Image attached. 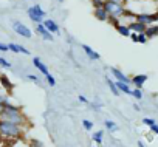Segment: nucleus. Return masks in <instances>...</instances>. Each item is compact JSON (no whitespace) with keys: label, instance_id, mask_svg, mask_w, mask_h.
<instances>
[{"label":"nucleus","instance_id":"7ed1b4c3","mask_svg":"<svg viewBox=\"0 0 158 147\" xmlns=\"http://www.w3.org/2000/svg\"><path fill=\"white\" fill-rule=\"evenodd\" d=\"M104 10L107 11L109 17H113V19H119L127 14V10L124 8L123 3L110 2V0H104Z\"/></svg>","mask_w":158,"mask_h":147},{"label":"nucleus","instance_id":"c756f323","mask_svg":"<svg viewBox=\"0 0 158 147\" xmlns=\"http://www.w3.org/2000/svg\"><path fill=\"white\" fill-rule=\"evenodd\" d=\"M0 51H10L8 45H6V43H2V42H0Z\"/></svg>","mask_w":158,"mask_h":147},{"label":"nucleus","instance_id":"b1692460","mask_svg":"<svg viewBox=\"0 0 158 147\" xmlns=\"http://www.w3.org/2000/svg\"><path fill=\"white\" fill-rule=\"evenodd\" d=\"M104 125H106V129H109V130H116V124L113 122V121H104Z\"/></svg>","mask_w":158,"mask_h":147},{"label":"nucleus","instance_id":"a878e982","mask_svg":"<svg viewBox=\"0 0 158 147\" xmlns=\"http://www.w3.org/2000/svg\"><path fill=\"white\" fill-rule=\"evenodd\" d=\"M92 3H93V8L96 10V8L104 6V0H92Z\"/></svg>","mask_w":158,"mask_h":147},{"label":"nucleus","instance_id":"9d476101","mask_svg":"<svg viewBox=\"0 0 158 147\" xmlns=\"http://www.w3.org/2000/svg\"><path fill=\"white\" fill-rule=\"evenodd\" d=\"M36 31H37V34H39L42 39H45V40H53V34L44 27V23L37 25V27H36Z\"/></svg>","mask_w":158,"mask_h":147},{"label":"nucleus","instance_id":"1a4fd4ad","mask_svg":"<svg viewBox=\"0 0 158 147\" xmlns=\"http://www.w3.org/2000/svg\"><path fill=\"white\" fill-rule=\"evenodd\" d=\"M110 71H112V75L115 76V79H116L118 82H124V84H129V82L132 81V79H129V78H127V76L124 75V73H123L121 70H118V68H112Z\"/></svg>","mask_w":158,"mask_h":147},{"label":"nucleus","instance_id":"2f4dec72","mask_svg":"<svg viewBox=\"0 0 158 147\" xmlns=\"http://www.w3.org/2000/svg\"><path fill=\"white\" fill-rule=\"evenodd\" d=\"M130 39H132V42H138V34L136 33H132L130 34Z\"/></svg>","mask_w":158,"mask_h":147},{"label":"nucleus","instance_id":"f03ea898","mask_svg":"<svg viewBox=\"0 0 158 147\" xmlns=\"http://www.w3.org/2000/svg\"><path fill=\"white\" fill-rule=\"evenodd\" d=\"M23 135V127L0 119V136L8 141H17Z\"/></svg>","mask_w":158,"mask_h":147},{"label":"nucleus","instance_id":"9b49d317","mask_svg":"<svg viewBox=\"0 0 158 147\" xmlns=\"http://www.w3.org/2000/svg\"><path fill=\"white\" fill-rule=\"evenodd\" d=\"M93 14H95V17H96L98 20H101V22H109V19H110L109 14H107V11L104 10V6L93 10Z\"/></svg>","mask_w":158,"mask_h":147},{"label":"nucleus","instance_id":"20e7f679","mask_svg":"<svg viewBox=\"0 0 158 147\" xmlns=\"http://www.w3.org/2000/svg\"><path fill=\"white\" fill-rule=\"evenodd\" d=\"M28 17H30L33 22H36L37 25H40V23H44L45 11H44L39 5H33V6L28 8Z\"/></svg>","mask_w":158,"mask_h":147},{"label":"nucleus","instance_id":"473e14b6","mask_svg":"<svg viewBox=\"0 0 158 147\" xmlns=\"http://www.w3.org/2000/svg\"><path fill=\"white\" fill-rule=\"evenodd\" d=\"M77 99H79V101H81V102H84V104H87V102H89V101H87V98H85V96H82V95H81V96H79Z\"/></svg>","mask_w":158,"mask_h":147},{"label":"nucleus","instance_id":"c9c22d12","mask_svg":"<svg viewBox=\"0 0 158 147\" xmlns=\"http://www.w3.org/2000/svg\"><path fill=\"white\" fill-rule=\"evenodd\" d=\"M133 108H135V110H136V112H139V110H141V107H139V105H138V104H133Z\"/></svg>","mask_w":158,"mask_h":147},{"label":"nucleus","instance_id":"58836bf2","mask_svg":"<svg viewBox=\"0 0 158 147\" xmlns=\"http://www.w3.org/2000/svg\"><path fill=\"white\" fill-rule=\"evenodd\" d=\"M2 142H3V138H2V136H0V145H2Z\"/></svg>","mask_w":158,"mask_h":147},{"label":"nucleus","instance_id":"bb28decb","mask_svg":"<svg viewBox=\"0 0 158 147\" xmlns=\"http://www.w3.org/2000/svg\"><path fill=\"white\" fill-rule=\"evenodd\" d=\"M0 65H2L3 68H10V67H11V63H10L5 57H0Z\"/></svg>","mask_w":158,"mask_h":147},{"label":"nucleus","instance_id":"f704fd0d","mask_svg":"<svg viewBox=\"0 0 158 147\" xmlns=\"http://www.w3.org/2000/svg\"><path fill=\"white\" fill-rule=\"evenodd\" d=\"M28 79H31V81H37V78H36L34 75H30V76H28Z\"/></svg>","mask_w":158,"mask_h":147},{"label":"nucleus","instance_id":"f257e3e1","mask_svg":"<svg viewBox=\"0 0 158 147\" xmlns=\"http://www.w3.org/2000/svg\"><path fill=\"white\" fill-rule=\"evenodd\" d=\"M3 121H8V122H13L16 125H20V127H25L28 124V119L27 116L23 115L22 108L17 107V105H13V104H6L5 105V110L2 113V118Z\"/></svg>","mask_w":158,"mask_h":147},{"label":"nucleus","instance_id":"4c0bfd02","mask_svg":"<svg viewBox=\"0 0 158 147\" xmlns=\"http://www.w3.org/2000/svg\"><path fill=\"white\" fill-rule=\"evenodd\" d=\"M110 2H116V3H121V0H110Z\"/></svg>","mask_w":158,"mask_h":147},{"label":"nucleus","instance_id":"ddd939ff","mask_svg":"<svg viewBox=\"0 0 158 147\" xmlns=\"http://www.w3.org/2000/svg\"><path fill=\"white\" fill-rule=\"evenodd\" d=\"M0 84L3 85V88H5L8 93H11V92L14 90V85H13V82L8 79L6 75H0Z\"/></svg>","mask_w":158,"mask_h":147},{"label":"nucleus","instance_id":"39448f33","mask_svg":"<svg viewBox=\"0 0 158 147\" xmlns=\"http://www.w3.org/2000/svg\"><path fill=\"white\" fill-rule=\"evenodd\" d=\"M135 20L144 23L146 27H150V25H153L158 20V14H136Z\"/></svg>","mask_w":158,"mask_h":147},{"label":"nucleus","instance_id":"7c9ffc66","mask_svg":"<svg viewBox=\"0 0 158 147\" xmlns=\"http://www.w3.org/2000/svg\"><path fill=\"white\" fill-rule=\"evenodd\" d=\"M150 132H152V133H155V135H158V124L152 125V127H150Z\"/></svg>","mask_w":158,"mask_h":147},{"label":"nucleus","instance_id":"f3484780","mask_svg":"<svg viewBox=\"0 0 158 147\" xmlns=\"http://www.w3.org/2000/svg\"><path fill=\"white\" fill-rule=\"evenodd\" d=\"M115 84H116V87H118V90H119V92H123V93H126V95H132V90H130L129 84L118 82V81H115Z\"/></svg>","mask_w":158,"mask_h":147},{"label":"nucleus","instance_id":"a211bd4d","mask_svg":"<svg viewBox=\"0 0 158 147\" xmlns=\"http://www.w3.org/2000/svg\"><path fill=\"white\" fill-rule=\"evenodd\" d=\"M146 37L149 39V37H155V36H158V27L156 25H150V27H147V30H146Z\"/></svg>","mask_w":158,"mask_h":147},{"label":"nucleus","instance_id":"2eb2a0df","mask_svg":"<svg viewBox=\"0 0 158 147\" xmlns=\"http://www.w3.org/2000/svg\"><path fill=\"white\" fill-rule=\"evenodd\" d=\"M8 48H10V51H13V53H22V54H30V50H27L25 47H22V45H19V43H8Z\"/></svg>","mask_w":158,"mask_h":147},{"label":"nucleus","instance_id":"ea45409f","mask_svg":"<svg viewBox=\"0 0 158 147\" xmlns=\"http://www.w3.org/2000/svg\"><path fill=\"white\" fill-rule=\"evenodd\" d=\"M59 2H64V0H59Z\"/></svg>","mask_w":158,"mask_h":147},{"label":"nucleus","instance_id":"a19ab883","mask_svg":"<svg viewBox=\"0 0 158 147\" xmlns=\"http://www.w3.org/2000/svg\"><path fill=\"white\" fill-rule=\"evenodd\" d=\"M0 147H3V145H0Z\"/></svg>","mask_w":158,"mask_h":147},{"label":"nucleus","instance_id":"5701e85b","mask_svg":"<svg viewBox=\"0 0 158 147\" xmlns=\"http://www.w3.org/2000/svg\"><path fill=\"white\" fill-rule=\"evenodd\" d=\"M82 127H84L85 130H89V132H90V130L93 129V122H92V121H89V119H84V121H82Z\"/></svg>","mask_w":158,"mask_h":147},{"label":"nucleus","instance_id":"412c9836","mask_svg":"<svg viewBox=\"0 0 158 147\" xmlns=\"http://www.w3.org/2000/svg\"><path fill=\"white\" fill-rule=\"evenodd\" d=\"M102 138H104V135H102V132L99 130V132H95L93 133V136H92V139L98 144V145H101L102 144Z\"/></svg>","mask_w":158,"mask_h":147},{"label":"nucleus","instance_id":"423d86ee","mask_svg":"<svg viewBox=\"0 0 158 147\" xmlns=\"http://www.w3.org/2000/svg\"><path fill=\"white\" fill-rule=\"evenodd\" d=\"M13 28H14V31L17 33V34H20V36H23V37H27V39H30L33 34H31V30L27 27V25H23L22 22H14L13 23Z\"/></svg>","mask_w":158,"mask_h":147},{"label":"nucleus","instance_id":"6e6552de","mask_svg":"<svg viewBox=\"0 0 158 147\" xmlns=\"http://www.w3.org/2000/svg\"><path fill=\"white\" fill-rule=\"evenodd\" d=\"M33 65H34V67H36V68H37V70L40 71V73H42V75H44L45 78H47V76L50 75V71H48V67H47V65H45V63H44V62H42V60H40L39 57H34V59H33Z\"/></svg>","mask_w":158,"mask_h":147},{"label":"nucleus","instance_id":"e433bc0d","mask_svg":"<svg viewBox=\"0 0 158 147\" xmlns=\"http://www.w3.org/2000/svg\"><path fill=\"white\" fill-rule=\"evenodd\" d=\"M138 147H146V145H144L143 142H138Z\"/></svg>","mask_w":158,"mask_h":147},{"label":"nucleus","instance_id":"4be33fe9","mask_svg":"<svg viewBox=\"0 0 158 147\" xmlns=\"http://www.w3.org/2000/svg\"><path fill=\"white\" fill-rule=\"evenodd\" d=\"M132 96H133L135 99H138V101H139V99L143 98V92H141L139 88H135V90H132Z\"/></svg>","mask_w":158,"mask_h":147},{"label":"nucleus","instance_id":"0eeeda50","mask_svg":"<svg viewBox=\"0 0 158 147\" xmlns=\"http://www.w3.org/2000/svg\"><path fill=\"white\" fill-rule=\"evenodd\" d=\"M127 27H129V30H130L132 33H136V34H144V33H146V30H147V27H146L144 23H141V22H136V20L130 22Z\"/></svg>","mask_w":158,"mask_h":147},{"label":"nucleus","instance_id":"aec40b11","mask_svg":"<svg viewBox=\"0 0 158 147\" xmlns=\"http://www.w3.org/2000/svg\"><path fill=\"white\" fill-rule=\"evenodd\" d=\"M106 81H107V84H109V88L112 90V93H113L115 96H119V93H121V92L118 90V87H116V84H115V82H113V81H112L110 78H107Z\"/></svg>","mask_w":158,"mask_h":147},{"label":"nucleus","instance_id":"f8f14e48","mask_svg":"<svg viewBox=\"0 0 158 147\" xmlns=\"http://www.w3.org/2000/svg\"><path fill=\"white\" fill-rule=\"evenodd\" d=\"M146 81H147V76H146V75H136V76H133V78H132V81H130V82L135 85V88H139V90H141V87L144 85V82H146Z\"/></svg>","mask_w":158,"mask_h":147},{"label":"nucleus","instance_id":"6ab92c4d","mask_svg":"<svg viewBox=\"0 0 158 147\" xmlns=\"http://www.w3.org/2000/svg\"><path fill=\"white\" fill-rule=\"evenodd\" d=\"M116 31L121 34V36H124V37H130V34H132V31L129 30V27L127 25H119V27H116Z\"/></svg>","mask_w":158,"mask_h":147},{"label":"nucleus","instance_id":"393cba45","mask_svg":"<svg viewBox=\"0 0 158 147\" xmlns=\"http://www.w3.org/2000/svg\"><path fill=\"white\" fill-rule=\"evenodd\" d=\"M143 124H144V125L152 127V125H155V124H156V121H155V119H152V118H144V119H143Z\"/></svg>","mask_w":158,"mask_h":147},{"label":"nucleus","instance_id":"dca6fc26","mask_svg":"<svg viewBox=\"0 0 158 147\" xmlns=\"http://www.w3.org/2000/svg\"><path fill=\"white\" fill-rule=\"evenodd\" d=\"M82 50L85 51V54L89 56V59H92V60H98L101 56H99V53H96L92 47H89V45H82Z\"/></svg>","mask_w":158,"mask_h":147},{"label":"nucleus","instance_id":"72a5a7b5","mask_svg":"<svg viewBox=\"0 0 158 147\" xmlns=\"http://www.w3.org/2000/svg\"><path fill=\"white\" fill-rule=\"evenodd\" d=\"M3 110H5V104H2V102H0V118H2V113H3Z\"/></svg>","mask_w":158,"mask_h":147},{"label":"nucleus","instance_id":"4468645a","mask_svg":"<svg viewBox=\"0 0 158 147\" xmlns=\"http://www.w3.org/2000/svg\"><path fill=\"white\" fill-rule=\"evenodd\" d=\"M44 27L51 33V34H56V33H59V27H57V23L54 22V20H51V19H47V20H44Z\"/></svg>","mask_w":158,"mask_h":147},{"label":"nucleus","instance_id":"c85d7f7f","mask_svg":"<svg viewBox=\"0 0 158 147\" xmlns=\"http://www.w3.org/2000/svg\"><path fill=\"white\" fill-rule=\"evenodd\" d=\"M47 81H48V84H50L51 87H54V85H56V79H54L51 75H48V76H47Z\"/></svg>","mask_w":158,"mask_h":147},{"label":"nucleus","instance_id":"cd10ccee","mask_svg":"<svg viewBox=\"0 0 158 147\" xmlns=\"http://www.w3.org/2000/svg\"><path fill=\"white\" fill-rule=\"evenodd\" d=\"M146 42H147L146 34H138V43H146Z\"/></svg>","mask_w":158,"mask_h":147}]
</instances>
